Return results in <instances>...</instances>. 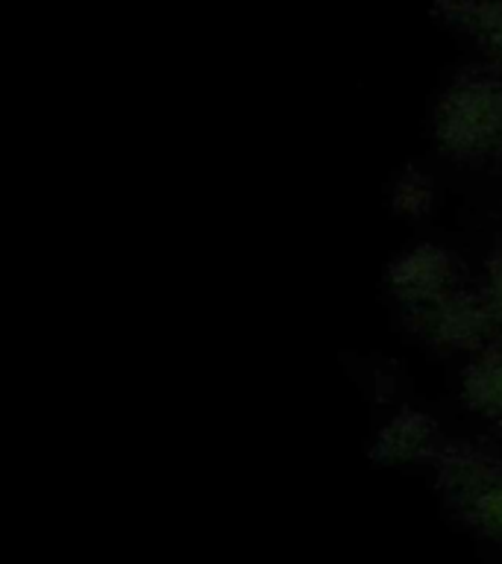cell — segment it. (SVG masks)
<instances>
[{
  "instance_id": "obj_2",
  "label": "cell",
  "mask_w": 502,
  "mask_h": 564,
  "mask_svg": "<svg viewBox=\"0 0 502 564\" xmlns=\"http://www.w3.org/2000/svg\"><path fill=\"white\" fill-rule=\"evenodd\" d=\"M491 394H496V405H502V361L491 373Z\"/></svg>"
},
{
  "instance_id": "obj_1",
  "label": "cell",
  "mask_w": 502,
  "mask_h": 564,
  "mask_svg": "<svg viewBox=\"0 0 502 564\" xmlns=\"http://www.w3.org/2000/svg\"><path fill=\"white\" fill-rule=\"evenodd\" d=\"M488 520L493 523V529L502 532V488H496L491 500H488Z\"/></svg>"
}]
</instances>
